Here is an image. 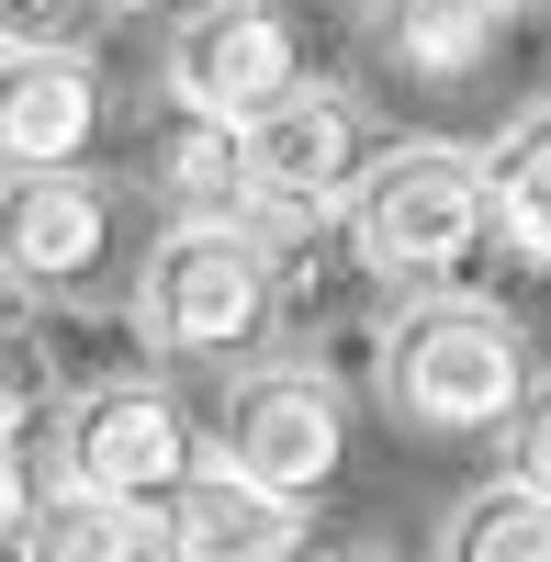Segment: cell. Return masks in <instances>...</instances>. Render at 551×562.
<instances>
[{"instance_id": "obj_6", "label": "cell", "mask_w": 551, "mask_h": 562, "mask_svg": "<svg viewBox=\"0 0 551 562\" xmlns=\"http://www.w3.org/2000/svg\"><path fill=\"white\" fill-rule=\"evenodd\" d=\"M124 259V192L90 169H0V281L34 304L102 293Z\"/></svg>"}, {"instance_id": "obj_4", "label": "cell", "mask_w": 551, "mask_h": 562, "mask_svg": "<svg viewBox=\"0 0 551 562\" xmlns=\"http://www.w3.org/2000/svg\"><path fill=\"white\" fill-rule=\"evenodd\" d=\"M214 461L225 473H248L270 495H293L315 506L338 484V461H349V394H338V371L327 360H259L225 383V416H214Z\"/></svg>"}, {"instance_id": "obj_11", "label": "cell", "mask_w": 551, "mask_h": 562, "mask_svg": "<svg viewBox=\"0 0 551 562\" xmlns=\"http://www.w3.org/2000/svg\"><path fill=\"white\" fill-rule=\"evenodd\" d=\"M507 0H383L372 23V57L405 79V90H473L495 79V57H507Z\"/></svg>"}, {"instance_id": "obj_16", "label": "cell", "mask_w": 551, "mask_h": 562, "mask_svg": "<svg viewBox=\"0 0 551 562\" xmlns=\"http://www.w3.org/2000/svg\"><path fill=\"white\" fill-rule=\"evenodd\" d=\"M34 495H45L34 450H0V562H23V540H34Z\"/></svg>"}, {"instance_id": "obj_17", "label": "cell", "mask_w": 551, "mask_h": 562, "mask_svg": "<svg viewBox=\"0 0 551 562\" xmlns=\"http://www.w3.org/2000/svg\"><path fill=\"white\" fill-rule=\"evenodd\" d=\"M507 473L551 495V383H540V394H529V405L507 416Z\"/></svg>"}, {"instance_id": "obj_12", "label": "cell", "mask_w": 551, "mask_h": 562, "mask_svg": "<svg viewBox=\"0 0 551 562\" xmlns=\"http://www.w3.org/2000/svg\"><path fill=\"white\" fill-rule=\"evenodd\" d=\"M484 158V248H507L518 281H551V113L507 124Z\"/></svg>"}, {"instance_id": "obj_1", "label": "cell", "mask_w": 551, "mask_h": 562, "mask_svg": "<svg viewBox=\"0 0 551 562\" xmlns=\"http://www.w3.org/2000/svg\"><path fill=\"white\" fill-rule=\"evenodd\" d=\"M372 383L405 439H495L529 405V326L428 281L417 304L372 315Z\"/></svg>"}, {"instance_id": "obj_3", "label": "cell", "mask_w": 551, "mask_h": 562, "mask_svg": "<svg viewBox=\"0 0 551 562\" xmlns=\"http://www.w3.org/2000/svg\"><path fill=\"white\" fill-rule=\"evenodd\" d=\"M135 338L169 360H237L270 338V225L259 214H169L135 259Z\"/></svg>"}, {"instance_id": "obj_15", "label": "cell", "mask_w": 551, "mask_h": 562, "mask_svg": "<svg viewBox=\"0 0 551 562\" xmlns=\"http://www.w3.org/2000/svg\"><path fill=\"white\" fill-rule=\"evenodd\" d=\"M158 192H169V214H248L237 203V135L203 124V113H169V135H158Z\"/></svg>"}, {"instance_id": "obj_18", "label": "cell", "mask_w": 551, "mask_h": 562, "mask_svg": "<svg viewBox=\"0 0 551 562\" xmlns=\"http://www.w3.org/2000/svg\"><path fill=\"white\" fill-rule=\"evenodd\" d=\"M23 428H34V394H12V383H0V450H23Z\"/></svg>"}, {"instance_id": "obj_8", "label": "cell", "mask_w": 551, "mask_h": 562, "mask_svg": "<svg viewBox=\"0 0 551 562\" xmlns=\"http://www.w3.org/2000/svg\"><path fill=\"white\" fill-rule=\"evenodd\" d=\"M192 461H203L192 405L158 394L147 371H113V383L57 405V484H102V495H147L158 506Z\"/></svg>"}, {"instance_id": "obj_7", "label": "cell", "mask_w": 551, "mask_h": 562, "mask_svg": "<svg viewBox=\"0 0 551 562\" xmlns=\"http://www.w3.org/2000/svg\"><path fill=\"white\" fill-rule=\"evenodd\" d=\"M158 79H169V113L248 124V113H270L304 79V34H293L282 0H192V12L169 23Z\"/></svg>"}, {"instance_id": "obj_14", "label": "cell", "mask_w": 551, "mask_h": 562, "mask_svg": "<svg viewBox=\"0 0 551 562\" xmlns=\"http://www.w3.org/2000/svg\"><path fill=\"white\" fill-rule=\"evenodd\" d=\"M439 562H551V495L495 473L439 518Z\"/></svg>"}, {"instance_id": "obj_21", "label": "cell", "mask_w": 551, "mask_h": 562, "mask_svg": "<svg viewBox=\"0 0 551 562\" xmlns=\"http://www.w3.org/2000/svg\"><path fill=\"white\" fill-rule=\"evenodd\" d=\"M349 562H383V551H349Z\"/></svg>"}, {"instance_id": "obj_19", "label": "cell", "mask_w": 551, "mask_h": 562, "mask_svg": "<svg viewBox=\"0 0 551 562\" xmlns=\"http://www.w3.org/2000/svg\"><path fill=\"white\" fill-rule=\"evenodd\" d=\"M102 12H192V0H102Z\"/></svg>"}, {"instance_id": "obj_13", "label": "cell", "mask_w": 551, "mask_h": 562, "mask_svg": "<svg viewBox=\"0 0 551 562\" xmlns=\"http://www.w3.org/2000/svg\"><path fill=\"white\" fill-rule=\"evenodd\" d=\"M23 562H169V540H158L147 495H102V484H57L45 473Z\"/></svg>"}, {"instance_id": "obj_9", "label": "cell", "mask_w": 551, "mask_h": 562, "mask_svg": "<svg viewBox=\"0 0 551 562\" xmlns=\"http://www.w3.org/2000/svg\"><path fill=\"white\" fill-rule=\"evenodd\" d=\"M102 57L90 45H0V169H79L102 147Z\"/></svg>"}, {"instance_id": "obj_10", "label": "cell", "mask_w": 551, "mask_h": 562, "mask_svg": "<svg viewBox=\"0 0 551 562\" xmlns=\"http://www.w3.org/2000/svg\"><path fill=\"white\" fill-rule=\"evenodd\" d=\"M304 529H315V518H304L293 495L225 473L214 450L158 495V540H169V562H304Z\"/></svg>"}, {"instance_id": "obj_2", "label": "cell", "mask_w": 551, "mask_h": 562, "mask_svg": "<svg viewBox=\"0 0 551 562\" xmlns=\"http://www.w3.org/2000/svg\"><path fill=\"white\" fill-rule=\"evenodd\" d=\"M338 237L383 293H428V281L473 270V248H484V158L450 147V135L372 147L349 203H338Z\"/></svg>"}, {"instance_id": "obj_20", "label": "cell", "mask_w": 551, "mask_h": 562, "mask_svg": "<svg viewBox=\"0 0 551 562\" xmlns=\"http://www.w3.org/2000/svg\"><path fill=\"white\" fill-rule=\"evenodd\" d=\"M507 12H551V0H507Z\"/></svg>"}, {"instance_id": "obj_5", "label": "cell", "mask_w": 551, "mask_h": 562, "mask_svg": "<svg viewBox=\"0 0 551 562\" xmlns=\"http://www.w3.org/2000/svg\"><path fill=\"white\" fill-rule=\"evenodd\" d=\"M225 135H237V203H248L259 225H327V214L349 203L360 158H372L360 102H338V90H315V79H293L270 113L225 124Z\"/></svg>"}]
</instances>
